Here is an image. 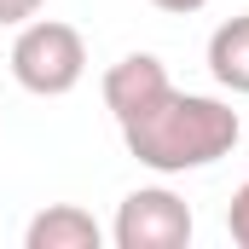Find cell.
<instances>
[{
	"instance_id": "cell-1",
	"label": "cell",
	"mask_w": 249,
	"mask_h": 249,
	"mask_svg": "<svg viewBox=\"0 0 249 249\" xmlns=\"http://www.w3.org/2000/svg\"><path fill=\"white\" fill-rule=\"evenodd\" d=\"M122 145L127 157L151 174H197L220 157L238 151L244 122L226 99H209V93H180L174 81L162 93H151L133 116H122Z\"/></svg>"
},
{
	"instance_id": "cell-2",
	"label": "cell",
	"mask_w": 249,
	"mask_h": 249,
	"mask_svg": "<svg viewBox=\"0 0 249 249\" xmlns=\"http://www.w3.org/2000/svg\"><path fill=\"white\" fill-rule=\"evenodd\" d=\"M87 75V41L75 23L58 18H29L18 23V41H12V81L35 99H64L75 93Z\"/></svg>"
},
{
	"instance_id": "cell-3",
	"label": "cell",
	"mask_w": 249,
	"mask_h": 249,
	"mask_svg": "<svg viewBox=\"0 0 249 249\" xmlns=\"http://www.w3.org/2000/svg\"><path fill=\"white\" fill-rule=\"evenodd\" d=\"M191 226L197 220H191L186 197H174L168 186H139L122 197L110 238H116V249H186Z\"/></svg>"
},
{
	"instance_id": "cell-4",
	"label": "cell",
	"mask_w": 249,
	"mask_h": 249,
	"mask_svg": "<svg viewBox=\"0 0 249 249\" xmlns=\"http://www.w3.org/2000/svg\"><path fill=\"white\" fill-rule=\"evenodd\" d=\"M168 87V64L157 58V53H127L122 64H110L105 70V105H110V116L122 122L133 116L151 93H162Z\"/></svg>"
},
{
	"instance_id": "cell-5",
	"label": "cell",
	"mask_w": 249,
	"mask_h": 249,
	"mask_svg": "<svg viewBox=\"0 0 249 249\" xmlns=\"http://www.w3.org/2000/svg\"><path fill=\"white\" fill-rule=\"evenodd\" d=\"M99 244H105V226L81 203H47L23 232V249H99Z\"/></svg>"
},
{
	"instance_id": "cell-6",
	"label": "cell",
	"mask_w": 249,
	"mask_h": 249,
	"mask_svg": "<svg viewBox=\"0 0 249 249\" xmlns=\"http://www.w3.org/2000/svg\"><path fill=\"white\" fill-rule=\"evenodd\" d=\"M209 75H214L226 93H249V12L226 18V23L209 35Z\"/></svg>"
},
{
	"instance_id": "cell-7",
	"label": "cell",
	"mask_w": 249,
	"mask_h": 249,
	"mask_svg": "<svg viewBox=\"0 0 249 249\" xmlns=\"http://www.w3.org/2000/svg\"><path fill=\"white\" fill-rule=\"evenodd\" d=\"M226 232H232V244L249 249V180L232 191V209H226Z\"/></svg>"
},
{
	"instance_id": "cell-8",
	"label": "cell",
	"mask_w": 249,
	"mask_h": 249,
	"mask_svg": "<svg viewBox=\"0 0 249 249\" xmlns=\"http://www.w3.org/2000/svg\"><path fill=\"white\" fill-rule=\"evenodd\" d=\"M41 6H47V0H0V29H18V23H29Z\"/></svg>"
},
{
	"instance_id": "cell-9",
	"label": "cell",
	"mask_w": 249,
	"mask_h": 249,
	"mask_svg": "<svg viewBox=\"0 0 249 249\" xmlns=\"http://www.w3.org/2000/svg\"><path fill=\"white\" fill-rule=\"evenodd\" d=\"M157 12H168V18H191V12H203L209 0H151Z\"/></svg>"
}]
</instances>
